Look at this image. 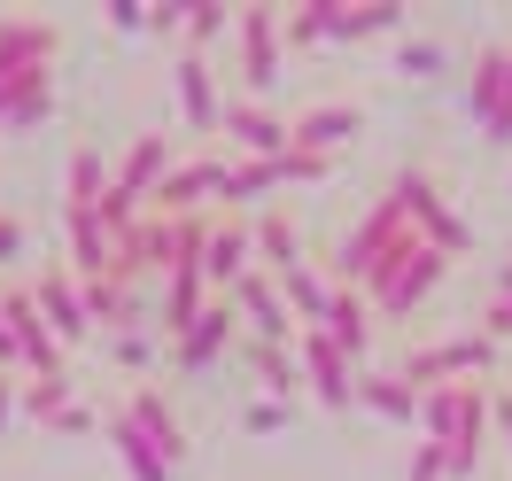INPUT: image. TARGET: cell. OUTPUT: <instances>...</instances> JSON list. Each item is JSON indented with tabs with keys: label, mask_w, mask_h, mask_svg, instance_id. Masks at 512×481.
Instances as JSON below:
<instances>
[{
	"label": "cell",
	"mask_w": 512,
	"mask_h": 481,
	"mask_svg": "<svg viewBox=\"0 0 512 481\" xmlns=\"http://www.w3.org/2000/svg\"><path fill=\"white\" fill-rule=\"evenodd\" d=\"M412 249H427V241L412 233V218H404L396 187H381V194H373V210H365V218L342 233V249H334V272H326V280H334V288L373 295L388 272H396V264L412 257Z\"/></svg>",
	"instance_id": "6da1fadb"
},
{
	"label": "cell",
	"mask_w": 512,
	"mask_h": 481,
	"mask_svg": "<svg viewBox=\"0 0 512 481\" xmlns=\"http://www.w3.org/2000/svg\"><path fill=\"white\" fill-rule=\"evenodd\" d=\"M388 187H396V202H404L412 233L435 249V257H458V249L474 241V233H466V218L450 210V194H443V179H435V171H419V163H412V171H396Z\"/></svg>",
	"instance_id": "7a4b0ae2"
},
{
	"label": "cell",
	"mask_w": 512,
	"mask_h": 481,
	"mask_svg": "<svg viewBox=\"0 0 512 481\" xmlns=\"http://www.w3.org/2000/svg\"><path fill=\"white\" fill-rule=\"evenodd\" d=\"M233 32H241V78H249V101H264L272 86H280V63H288L280 8H233Z\"/></svg>",
	"instance_id": "3957f363"
},
{
	"label": "cell",
	"mask_w": 512,
	"mask_h": 481,
	"mask_svg": "<svg viewBox=\"0 0 512 481\" xmlns=\"http://www.w3.org/2000/svg\"><path fill=\"white\" fill-rule=\"evenodd\" d=\"M0 319H8V342H16V365H24L32 381H55V373H63V342L47 334V319H39L32 288H0Z\"/></svg>",
	"instance_id": "277c9868"
},
{
	"label": "cell",
	"mask_w": 512,
	"mask_h": 481,
	"mask_svg": "<svg viewBox=\"0 0 512 481\" xmlns=\"http://www.w3.org/2000/svg\"><path fill=\"white\" fill-rule=\"evenodd\" d=\"M295 373H303V388L319 396L326 412L357 404V365H350L342 350H334V342H326L319 326H303V334H295Z\"/></svg>",
	"instance_id": "5b68a950"
},
{
	"label": "cell",
	"mask_w": 512,
	"mask_h": 481,
	"mask_svg": "<svg viewBox=\"0 0 512 481\" xmlns=\"http://www.w3.org/2000/svg\"><path fill=\"white\" fill-rule=\"evenodd\" d=\"M194 272H202V288H241L256 272V241L241 218H210L202 225V257H194Z\"/></svg>",
	"instance_id": "8992f818"
},
{
	"label": "cell",
	"mask_w": 512,
	"mask_h": 481,
	"mask_svg": "<svg viewBox=\"0 0 512 481\" xmlns=\"http://www.w3.org/2000/svg\"><path fill=\"white\" fill-rule=\"evenodd\" d=\"M450 272V257H435V249H412V257L396 264V272H388L381 288L365 295V303H373V311H381V319H412L419 303H427V295H435V280H443Z\"/></svg>",
	"instance_id": "52a82bcc"
},
{
	"label": "cell",
	"mask_w": 512,
	"mask_h": 481,
	"mask_svg": "<svg viewBox=\"0 0 512 481\" xmlns=\"http://www.w3.org/2000/svg\"><path fill=\"white\" fill-rule=\"evenodd\" d=\"M233 319L256 326V342H264V350H288V342H295L288 295H280V280H264V272H249V280L233 288Z\"/></svg>",
	"instance_id": "ba28073f"
},
{
	"label": "cell",
	"mask_w": 512,
	"mask_h": 481,
	"mask_svg": "<svg viewBox=\"0 0 512 481\" xmlns=\"http://www.w3.org/2000/svg\"><path fill=\"white\" fill-rule=\"evenodd\" d=\"M489 357H497V342L474 326V334H450V342H435V350H419L412 365H404V381L412 388H450V373H481Z\"/></svg>",
	"instance_id": "9c48e42d"
},
{
	"label": "cell",
	"mask_w": 512,
	"mask_h": 481,
	"mask_svg": "<svg viewBox=\"0 0 512 481\" xmlns=\"http://www.w3.org/2000/svg\"><path fill=\"white\" fill-rule=\"evenodd\" d=\"M357 125H365V109H357V101H311L303 117H288V148H295V156H319V163H326Z\"/></svg>",
	"instance_id": "30bf717a"
},
{
	"label": "cell",
	"mask_w": 512,
	"mask_h": 481,
	"mask_svg": "<svg viewBox=\"0 0 512 481\" xmlns=\"http://www.w3.org/2000/svg\"><path fill=\"white\" fill-rule=\"evenodd\" d=\"M32 303H39V319H47V334H55L63 350H78V342L94 334V311H86V288H78L70 272H47V280H32Z\"/></svg>",
	"instance_id": "8fae6325"
},
{
	"label": "cell",
	"mask_w": 512,
	"mask_h": 481,
	"mask_svg": "<svg viewBox=\"0 0 512 481\" xmlns=\"http://www.w3.org/2000/svg\"><path fill=\"white\" fill-rule=\"evenodd\" d=\"M171 94H179V117H187L194 132H218L225 125V101H218V70H210V55H179L171 63Z\"/></svg>",
	"instance_id": "7c38bea8"
},
{
	"label": "cell",
	"mask_w": 512,
	"mask_h": 481,
	"mask_svg": "<svg viewBox=\"0 0 512 481\" xmlns=\"http://www.w3.org/2000/svg\"><path fill=\"white\" fill-rule=\"evenodd\" d=\"M218 132H233L249 163H272V156H288V117H280L272 101H225V125H218Z\"/></svg>",
	"instance_id": "4fadbf2b"
},
{
	"label": "cell",
	"mask_w": 512,
	"mask_h": 481,
	"mask_svg": "<svg viewBox=\"0 0 512 481\" xmlns=\"http://www.w3.org/2000/svg\"><path fill=\"white\" fill-rule=\"evenodd\" d=\"M55 47H63V32H55L47 16H0V78L55 70Z\"/></svg>",
	"instance_id": "5bb4252c"
},
{
	"label": "cell",
	"mask_w": 512,
	"mask_h": 481,
	"mask_svg": "<svg viewBox=\"0 0 512 481\" xmlns=\"http://www.w3.org/2000/svg\"><path fill=\"white\" fill-rule=\"evenodd\" d=\"M233 303H202L194 311V326H179L171 334V357H179V373H202V365H218L225 357V342H233Z\"/></svg>",
	"instance_id": "9a60e30c"
},
{
	"label": "cell",
	"mask_w": 512,
	"mask_h": 481,
	"mask_svg": "<svg viewBox=\"0 0 512 481\" xmlns=\"http://www.w3.org/2000/svg\"><path fill=\"white\" fill-rule=\"evenodd\" d=\"M225 179H233V163H218V156H202V163H171V179L156 187L163 218H194L210 194H225Z\"/></svg>",
	"instance_id": "2e32d148"
},
{
	"label": "cell",
	"mask_w": 512,
	"mask_h": 481,
	"mask_svg": "<svg viewBox=\"0 0 512 481\" xmlns=\"http://www.w3.org/2000/svg\"><path fill=\"white\" fill-rule=\"evenodd\" d=\"M55 117V70H16L0 78V132H32Z\"/></svg>",
	"instance_id": "e0dca14e"
},
{
	"label": "cell",
	"mask_w": 512,
	"mask_h": 481,
	"mask_svg": "<svg viewBox=\"0 0 512 481\" xmlns=\"http://www.w3.org/2000/svg\"><path fill=\"white\" fill-rule=\"evenodd\" d=\"M505 86H512V47H481L474 70H466V117H474L481 132L505 117Z\"/></svg>",
	"instance_id": "ac0fdd59"
},
{
	"label": "cell",
	"mask_w": 512,
	"mask_h": 481,
	"mask_svg": "<svg viewBox=\"0 0 512 481\" xmlns=\"http://www.w3.org/2000/svg\"><path fill=\"white\" fill-rule=\"evenodd\" d=\"M16 404H24L39 427H55V435H86V427H94V404H86V396H70L63 373H55V381H24Z\"/></svg>",
	"instance_id": "d6986e66"
},
{
	"label": "cell",
	"mask_w": 512,
	"mask_h": 481,
	"mask_svg": "<svg viewBox=\"0 0 512 481\" xmlns=\"http://www.w3.org/2000/svg\"><path fill=\"white\" fill-rule=\"evenodd\" d=\"M125 419L140 427V435H148V443H156V458H163V466H179V458L194 450V443H187V427H179V412L163 404L156 388H132V396H125Z\"/></svg>",
	"instance_id": "ffe728a7"
},
{
	"label": "cell",
	"mask_w": 512,
	"mask_h": 481,
	"mask_svg": "<svg viewBox=\"0 0 512 481\" xmlns=\"http://www.w3.org/2000/svg\"><path fill=\"white\" fill-rule=\"evenodd\" d=\"M319 334L357 365V357L373 350V303H365L357 288H334V303H326V326H319Z\"/></svg>",
	"instance_id": "44dd1931"
},
{
	"label": "cell",
	"mask_w": 512,
	"mask_h": 481,
	"mask_svg": "<svg viewBox=\"0 0 512 481\" xmlns=\"http://www.w3.org/2000/svg\"><path fill=\"white\" fill-rule=\"evenodd\" d=\"M396 39L404 32V8L396 0H334V16H326V39L342 47V39Z\"/></svg>",
	"instance_id": "7402d4cb"
},
{
	"label": "cell",
	"mask_w": 512,
	"mask_h": 481,
	"mask_svg": "<svg viewBox=\"0 0 512 481\" xmlns=\"http://www.w3.org/2000/svg\"><path fill=\"white\" fill-rule=\"evenodd\" d=\"M63 218H70V280L78 288L109 280V225H101V210H63Z\"/></svg>",
	"instance_id": "603a6c76"
},
{
	"label": "cell",
	"mask_w": 512,
	"mask_h": 481,
	"mask_svg": "<svg viewBox=\"0 0 512 481\" xmlns=\"http://www.w3.org/2000/svg\"><path fill=\"white\" fill-rule=\"evenodd\" d=\"M357 404L381 419H419V388L404 373H357Z\"/></svg>",
	"instance_id": "cb8c5ba5"
},
{
	"label": "cell",
	"mask_w": 512,
	"mask_h": 481,
	"mask_svg": "<svg viewBox=\"0 0 512 481\" xmlns=\"http://www.w3.org/2000/svg\"><path fill=\"white\" fill-rule=\"evenodd\" d=\"M101 194H109V156L101 148H78L63 171V210H101Z\"/></svg>",
	"instance_id": "d4e9b609"
},
{
	"label": "cell",
	"mask_w": 512,
	"mask_h": 481,
	"mask_svg": "<svg viewBox=\"0 0 512 481\" xmlns=\"http://www.w3.org/2000/svg\"><path fill=\"white\" fill-rule=\"evenodd\" d=\"M249 241H256V257L272 264V272L311 264V257H303V233H295V218H280V210H264V225H249Z\"/></svg>",
	"instance_id": "484cf974"
},
{
	"label": "cell",
	"mask_w": 512,
	"mask_h": 481,
	"mask_svg": "<svg viewBox=\"0 0 512 481\" xmlns=\"http://www.w3.org/2000/svg\"><path fill=\"white\" fill-rule=\"evenodd\" d=\"M280 295H288V311H295V319L326 326V303H334V280H326L319 264H295V272H280Z\"/></svg>",
	"instance_id": "4316f807"
},
{
	"label": "cell",
	"mask_w": 512,
	"mask_h": 481,
	"mask_svg": "<svg viewBox=\"0 0 512 481\" xmlns=\"http://www.w3.org/2000/svg\"><path fill=\"white\" fill-rule=\"evenodd\" d=\"M109 443H117V458H125L132 481H171V474H179V466H163V458H156V443H148V435H140L125 412L109 419Z\"/></svg>",
	"instance_id": "83f0119b"
},
{
	"label": "cell",
	"mask_w": 512,
	"mask_h": 481,
	"mask_svg": "<svg viewBox=\"0 0 512 481\" xmlns=\"http://www.w3.org/2000/svg\"><path fill=\"white\" fill-rule=\"evenodd\" d=\"M194 311H202V272H194V264H171V272H163V326L179 334V326H194Z\"/></svg>",
	"instance_id": "f1b7e54d"
},
{
	"label": "cell",
	"mask_w": 512,
	"mask_h": 481,
	"mask_svg": "<svg viewBox=\"0 0 512 481\" xmlns=\"http://www.w3.org/2000/svg\"><path fill=\"white\" fill-rule=\"evenodd\" d=\"M256 381H264V396H272V404H280L288 388H303V373H295V350H264V342H256Z\"/></svg>",
	"instance_id": "f546056e"
},
{
	"label": "cell",
	"mask_w": 512,
	"mask_h": 481,
	"mask_svg": "<svg viewBox=\"0 0 512 481\" xmlns=\"http://www.w3.org/2000/svg\"><path fill=\"white\" fill-rule=\"evenodd\" d=\"M264 194H280V171H272V163H233L225 202H264Z\"/></svg>",
	"instance_id": "4dcf8cb0"
},
{
	"label": "cell",
	"mask_w": 512,
	"mask_h": 481,
	"mask_svg": "<svg viewBox=\"0 0 512 481\" xmlns=\"http://www.w3.org/2000/svg\"><path fill=\"white\" fill-rule=\"evenodd\" d=\"M225 32H233V8H218V0H194L187 8V47L194 55H202L210 39H225Z\"/></svg>",
	"instance_id": "1f68e13d"
},
{
	"label": "cell",
	"mask_w": 512,
	"mask_h": 481,
	"mask_svg": "<svg viewBox=\"0 0 512 481\" xmlns=\"http://www.w3.org/2000/svg\"><path fill=\"white\" fill-rule=\"evenodd\" d=\"M396 70H404V78H435V70H443V47H435V39H404V47H396Z\"/></svg>",
	"instance_id": "d6a6232c"
},
{
	"label": "cell",
	"mask_w": 512,
	"mask_h": 481,
	"mask_svg": "<svg viewBox=\"0 0 512 481\" xmlns=\"http://www.w3.org/2000/svg\"><path fill=\"white\" fill-rule=\"evenodd\" d=\"M109 357H117V365H148V357H156V342H148V334H140V326H125V334H109Z\"/></svg>",
	"instance_id": "836d02e7"
},
{
	"label": "cell",
	"mask_w": 512,
	"mask_h": 481,
	"mask_svg": "<svg viewBox=\"0 0 512 481\" xmlns=\"http://www.w3.org/2000/svg\"><path fill=\"white\" fill-rule=\"evenodd\" d=\"M404 474H412V481H450V450H443V443H419Z\"/></svg>",
	"instance_id": "e575fe53"
},
{
	"label": "cell",
	"mask_w": 512,
	"mask_h": 481,
	"mask_svg": "<svg viewBox=\"0 0 512 481\" xmlns=\"http://www.w3.org/2000/svg\"><path fill=\"white\" fill-rule=\"evenodd\" d=\"M241 427H249V435H280V427H288V404H272V396H256L249 412H241Z\"/></svg>",
	"instance_id": "d590c367"
},
{
	"label": "cell",
	"mask_w": 512,
	"mask_h": 481,
	"mask_svg": "<svg viewBox=\"0 0 512 481\" xmlns=\"http://www.w3.org/2000/svg\"><path fill=\"white\" fill-rule=\"evenodd\" d=\"M24 249H32L24 218H0V264H24Z\"/></svg>",
	"instance_id": "8d00e7d4"
},
{
	"label": "cell",
	"mask_w": 512,
	"mask_h": 481,
	"mask_svg": "<svg viewBox=\"0 0 512 481\" xmlns=\"http://www.w3.org/2000/svg\"><path fill=\"white\" fill-rule=\"evenodd\" d=\"M109 24H117V32H148V8H140V0H109Z\"/></svg>",
	"instance_id": "74e56055"
},
{
	"label": "cell",
	"mask_w": 512,
	"mask_h": 481,
	"mask_svg": "<svg viewBox=\"0 0 512 481\" xmlns=\"http://www.w3.org/2000/svg\"><path fill=\"white\" fill-rule=\"evenodd\" d=\"M481 334H489V342H512V303H489V311H481Z\"/></svg>",
	"instance_id": "f35d334b"
},
{
	"label": "cell",
	"mask_w": 512,
	"mask_h": 481,
	"mask_svg": "<svg viewBox=\"0 0 512 481\" xmlns=\"http://www.w3.org/2000/svg\"><path fill=\"white\" fill-rule=\"evenodd\" d=\"M148 32H187V8H179V0H163V8H148Z\"/></svg>",
	"instance_id": "ab89813d"
},
{
	"label": "cell",
	"mask_w": 512,
	"mask_h": 481,
	"mask_svg": "<svg viewBox=\"0 0 512 481\" xmlns=\"http://www.w3.org/2000/svg\"><path fill=\"white\" fill-rule=\"evenodd\" d=\"M489 419H497V435L512 443V388H505V396H489Z\"/></svg>",
	"instance_id": "60d3db41"
},
{
	"label": "cell",
	"mask_w": 512,
	"mask_h": 481,
	"mask_svg": "<svg viewBox=\"0 0 512 481\" xmlns=\"http://www.w3.org/2000/svg\"><path fill=\"white\" fill-rule=\"evenodd\" d=\"M481 140H497V148H512V86H505V117H497V125L481 132Z\"/></svg>",
	"instance_id": "b9f144b4"
},
{
	"label": "cell",
	"mask_w": 512,
	"mask_h": 481,
	"mask_svg": "<svg viewBox=\"0 0 512 481\" xmlns=\"http://www.w3.org/2000/svg\"><path fill=\"white\" fill-rule=\"evenodd\" d=\"M8 419H16V381L0 373V427H8Z\"/></svg>",
	"instance_id": "7bdbcfd3"
},
{
	"label": "cell",
	"mask_w": 512,
	"mask_h": 481,
	"mask_svg": "<svg viewBox=\"0 0 512 481\" xmlns=\"http://www.w3.org/2000/svg\"><path fill=\"white\" fill-rule=\"evenodd\" d=\"M0 373H16V342H8V319H0Z\"/></svg>",
	"instance_id": "ee69618b"
}]
</instances>
